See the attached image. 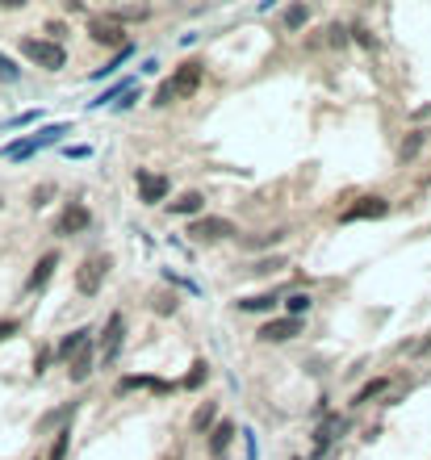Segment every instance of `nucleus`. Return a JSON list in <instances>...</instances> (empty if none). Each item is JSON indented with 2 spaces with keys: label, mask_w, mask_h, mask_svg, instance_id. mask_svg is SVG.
I'll use <instances>...</instances> for the list:
<instances>
[{
  "label": "nucleus",
  "mask_w": 431,
  "mask_h": 460,
  "mask_svg": "<svg viewBox=\"0 0 431 460\" xmlns=\"http://www.w3.org/2000/svg\"><path fill=\"white\" fill-rule=\"evenodd\" d=\"M71 414H76V402H71V406H63V410H54V414H47V418L38 422V431H50V427H59V422H63V418H71Z\"/></svg>",
  "instance_id": "25"
},
{
  "label": "nucleus",
  "mask_w": 431,
  "mask_h": 460,
  "mask_svg": "<svg viewBox=\"0 0 431 460\" xmlns=\"http://www.w3.org/2000/svg\"><path fill=\"white\" fill-rule=\"evenodd\" d=\"M0 80H4V84H17V80H21V71H17V63H13L8 54H0Z\"/></svg>",
  "instance_id": "26"
},
{
  "label": "nucleus",
  "mask_w": 431,
  "mask_h": 460,
  "mask_svg": "<svg viewBox=\"0 0 431 460\" xmlns=\"http://www.w3.org/2000/svg\"><path fill=\"white\" fill-rule=\"evenodd\" d=\"M205 209V197L201 192H185L180 201H172V214H185V218H197Z\"/></svg>",
  "instance_id": "17"
},
{
  "label": "nucleus",
  "mask_w": 431,
  "mask_h": 460,
  "mask_svg": "<svg viewBox=\"0 0 431 460\" xmlns=\"http://www.w3.org/2000/svg\"><path fill=\"white\" fill-rule=\"evenodd\" d=\"M281 238H285V234H281V230H272V234H260V238H247V247H277Z\"/></svg>",
  "instance_id": "29"
},
{
  "label": "nucleus",
  "mask_w": 431,
  "mask_h": 460,
  "mask_svg": "<svg viewBox=\"0 0 431 460\" xmlns=\"http://www.w3.org/2000/svg\"><path fill=\"white\" fill-rule=\"evenodd\" d=\"M214 427H218V402H205L201 410L192 414V431H197V435H209Z\"/></svg>",
  "instance_id": "15"
},
{
  "label": "nucleus",
  "mask_w": 431,
  "mask_h": 460,
  "mask_svg": "<svg viewBox=\"0 0 431 460\" xmlns=\"http://www.w3.org/2000/svg\"><path fill=\"white\" fill-rule=\"evenodd\" d=\"M54 268H59V255L54 251H47L38 264H34V272H30V280H25V293H38V289H47L50 276H54Z\"/></svg>",
  "instance_id": "12"
},
{
  "label": "nucleus",
  "mask_w": 431,
  "mask_h": 460,
  "mask_svg": "<svg viewBox=\"0 0 431 460\" xmlns=\"http://www.w3.org/2000/svg\"><path fill=\"white\" fill-rule=\"evenodd\" d=\"M117 389H122V393H126V389H163V381H155V376H122Z\"/></svg>",
  "instance_id": "23"
},
{
  "label": "nucleus",
  "mask_w": 431,
  "mask_h": 460,
  "mask_svg": "<svg viewBox=\"0 0 431 460\" xmlns=\"http://www.w3.org/2000/svg\"><path fill=\"white\" fill-rule=\"evenodd\" d=\"M134 184H139V201L143 205H159L163 197H168V176H159V172H146V168H139L134 172Z\"/></svg>",
  "instance_id": "7"
},
{
  "label": "nucleus",
  "mask_w": 431,
  "mask_h": 460,
  "mask_svg": "<svg viewBox=\"0 0 431 460\" xmlns=\"http://www.w3.org/2000/svg\"><path fill=\"white\" fill-rule=\"evenodd\" d=\"M293 335H301V318H277L268 326H260V339L264 343H289Z\"/></svg>",
  "instance_id": "11"
},
{
  "label": "nucleus",
  "mask_w": 431,
  "mask_h": 460,
  "mask_svg": "<svg viewBox=\"0 0 431 460\" xmlns=\"http://www.w3.org/2000/svg\"><path fill=\"white\" fill-rule=\"evenodd\" d=\"M93 222V214H88V205H80V201H71L63 214H59V222H54V234H80V230H88Z\"/></svg>",
  "instance_id": "10"
},
{
  "label": "nucleus",
  "mask_w": 431,
  "mask_h": 460,
  "mask_svg": "<svg viewBox=\"0 0 431 460\" xmlns=\"http://www.w3.org/2000/svg\"><path fill=\"white\" fill-rule=\"evenodd\" d=\"M59 134H67V126H50V130H42V134H34V138H21V142H8L0 155L4 159H25V155H34L38 146H50Z\"/></svg>",
  "instance_id": "6"
},
{
  "label": "nucleus",
  "mask_w": 431,
  "mask_h": 460,
  "mask_svg": "<svg viewBox=\"0 0 431 460\" xmlns=\"http://www.w3.org/2000/svg\"><path fill=\"white\" fill-rule=\"evenodd\" d=\"M176 96H172V84H159V92H155V105H172Z\"/></svg>",
  "instance_id": "30"
},
{
  "label": "nucleus",
  "mask_w": 431,
  "mask_h": 460,
  "mask_svg": "<svg viewBox=\"0 0 431 460\" xmlns=\"http://www.w3.org/2000/svg\"><path fill=\"white\" fill-rule=\"evenodd\" d=\"M117 17H126V21H143V17H146V8H122Z\"/></svg>",
  "instance_id": "31"
},
{
  "label": "nucleus",
  "mask_w": 431,
  "mask_h": 460,
  "mask_svg": "<svg viewBox=\"0 0 431 460\" xmlns=\"http://www.w3.org/2000/svg\"><path fill=\"white\" fill-rule=\"evenodd\" d=\"M423 142H427V130H410V138H406V142H402V151H398V155H402V163H406V159H415V155L423 151Z\"/></svg>",
  "instance_id": "19"
},
{
  "label": "nucleus",
  "mask_w": 431,
  "mask_h": 460,
  "mask_svg": "<svg viewBox=\"0 0 431 460\" xmlns=\"http://www.w3.org/2000/svg\"><path fill=\"white\" fill-rule=\"evenodd\" d=\"M88 34H93V42H100V46L126 50V34H122V25H117L113 17H93V21H88Z\"/></svg>",
  "instance_id": "9"
},
{
  "label": "nucleus",
  "mask_w": 431,
  "mask_h": 460,
  "mask_svg": "<svg viewBox=\"0 0 431 460\" xmlns=\"http://www.w3.org/2000/svg\"><path fill=\"white\" fill-rule=\"evenodd\" d=\"M310 293H289L285 297V318H301V314H310Z\"/></svg>",
  "instance_id": "18"
},
{
  "label": "nucleus",
  "mask_w": 431,
  "mask_h": 460,
  "mask_svg": "<svg viewBox=\"0 0 431 460\" xmlns=\"http://www.w3.org/2000/svg\"><path fill=\"white\" fill-rule=\"evenodd\" d=\"M293 460H301V456H293Z\"/></svg>",
  "instance_id": "33"
},
{
  "label": "nucleus",
  "mask_w": 431,
  "mask_h": 460,
  "mask_svg": "<svg viewBox=\"0 0 431 460\" xmlns=\"http://www.w3.org/2000/svg\"><path fill=\"white\" fill-rule=\"evenodd\" d=\"M306 21H310V8L306 4H289L285 8V30H301Z\"/></svg>",
  "instance_id": "21"
},
{
  "label": "nucleus",
  "mask_w": 431,
  "mask_h": 460,
  "mask_svg": "<svg viewBox=\"0 0 431 460\" xmlns=\"http://www.w3.org/2000/svg\"><path fill=\"white\" fill-rule=\"evenodd\" d=\"M189 234L197 238V243H214V238H231V234H239V230H235L231 218H205V214H201V218L189 226Z\"/></svg>",
  "instance_id": "8"
},
{
  "label": "nucleus",
  "mask_w": 431,
  "mask_h": 460,
  "mask_svg": "<svg viewBox=\"0 0 431 460\" xmlns=\"http://www.w3.org/2000/svg\"><path fill=\"white\" fill-rule=\"evenodd\" d=\"M67 444H71V431H59V435H54V448H50V460L67 456Z\"/></svg>",
  "instance_id": "28"
},
{
  "label": "nucleus",
  "mask_w": 431,
  "mask_h": 460,
  "mask_svg": "<svg viewBox=\"0 0 431 460\" xmlns=\"http://www.w3.org/2000/svg\"><path fill=\"white\" fill-rule=\"evenodd\" d=\"M93 360H96L93 343H88V347H84V352H80V356H76V360H71V368H67V372H71V381H76V385H80V381H88V376H93Z\"/></svg>",
  "instance_id": "16"
},
{
  "label": "nucleus",
  "mask_w": 431,
  "mask_h": 460,
  "mask_svg": "<svg viewBox=\"0 0 431 460\" xmlns=\"http://www.w3.org/2000/svg\"><path fill=\"white\" fill-rule=\"evenodd\" d=\"M339 435H343V418H327V422L318 427V452H323L331 439H339Z\"/></svg>",
  "instance_id": "20"
},
{
  "label": "nucleus",
  "mask_w": 431,
  "mask_h": 460,
  "mask_svg": "<svg viewBox=\"0 0 431 460\" xmlns=\"http://www.w3.org/2000/svg\"><path fill=\"white\" fill-rule=\"evenodd\" d=\"M205 376H209V364H205V360H197V364H192V372L185 376V389H197Z\"/></svg>",
  "instance_id": "27"
},
{
  "label": "nucleus",
  "mask_w": 431,
  "mask_h": 460,
  "mask_svg": "<svg viewBox=\"0 0 431 460\" xmlns=\"http://www.w3.org/2000/svg\"><path fill=\"white\" fill-rule=\"evenodd\" d=\"M13 335H17V322L4 318V322H0V339H13Z\"/></svg>",
  "instance_id": "32"
},
{
  "label": "nucleus",
  "mask_w": 431,
  "mask_h": 460,
  "mask_svg": "<svg viewBox=\"0 0 431 460\" xmlns=\"http://www.w3.org/2000/svg\"><path fill=\"white\" fill-rule=\"evenodd\" d=\"M105 272H109V255H88V260L80 264V272H76V289H80L84 297H96L100 284H105Z\"/></svg>",
  "instance_id": "2"
},
{
  "label": "nucleus",
  "mask_w": 431,
  "mask_h": 460,
  "mask_svg": "<svg viewBox=\"0 0 431 460\" xmlns=\"http://www.w3.org/2000/svg\"><path fill=\"white\" fill-rule=\"evenodd\" d=\"M231 439H235V422H226V418H222V422L209 431V456L222 460V456H226V448H231Z\"/></svg>",
  "instance_id": "14"
},
{
  "label": "nucleus",
  "mask_w": 431,
  "mask_h": 460,
  "mask_svg": "<svg viewBox=\"0 0 431 460\" xmlns=\"http://www.w3.org/2000/svg\"><path fill=\"white\" fill-rule=\"evenodd\" d=\"M385 214H389V201L373 192V197H356V205H347V209L339 214V222H377Z\"/></svg>",
  "instance_id": "5"
},
{
  "label": "nucleus",
  "mask_w": 431,
  "mask_h": 460,
  "mask_svg": "<svg viewBox=\"0 0 431 460\" xmlns=\"http://www.w3.org/2000/svg\"><path fill=\"white\" fill-rule=\"evenodd\" d=\"M21 54H25L30 63L47 67V71L67 67V50H63V42H47V38H21Z\"/></svg>",
  "instance_id": "1"
},
{
  "label": "nucleus",
  "mask_w": 431,
  "mask_h": 460,
  "mask_svg": "<svg viewBox=\"0 0 431 460\" xmlns=\"http://www.w3.org/2000/svg\"><path fill=\"white\" fill-rule=\"evenodd\" d=\"M385 385H389V381H385V376H377V381H369V385H364V389H360V393H356V406H360V402H373V398H377V393H385Z\"/></svg>",
  "instance_id": "24"
},
{
  "label": "nucleus",
  "mask_w": 431,
  "mask_h": 460,
  "mask_svg": "<svg viewBox=\"0 0 431 460\" xmlns=\"http://www.w3.org/2000/svg\"><path fill=\"white\" fill-rule=\"evenodd\" d=\"M201 80H205V63H197V59H189V63H180L176 71H172V96L176 100H185V96H192V92L201 88Z\"/></svg>",
  "instance_id": "3"
},
{
  "label": "nucleus",
  "mask_w": 431,
  "mask_h": 460,
  "mask_svg": "<svg viewBox=\"0 0 431 460\" xmlns=\"http://www.w3.org/2000/svg\"><path fill=\"white\" fill-rule=\"evenodd\" d=\"M122 339H126V318H122V314H109L105 335H100V343H96V356H100L105 364H113V360L122 356Z\"/></svg>",
  "instance_id": "4"
},
{
  "label": "nucleus",
  "mask_w": 431,
  "mask_h": 460,
  "mask_svg": "<svg viewBox=\"0 0 431 460\" xmlns=\"http://www.w3.org/2000/svg\"><path fill=\"white\" fill-rule=\"evenodd\" d=\"M272 306H277V297H272V293H260V297L239 301V310H247V314H260V310H272Z\"/></svg>",
  "instance_id": "22"
},
{
  "label": "nucleus",
  "mask_w": 431,
  "mask_h": 460,
  "mask_svg": "<svg viewBox=\"0 0 431 460\" xmlns=\"http://www.w3.org/2000/svg\"><path fill=\"white\" fill-rule=\"evenodd\" d=\"M88 335H93V330H84V326H80V330H71V335H63V343H59V360H67V364H71V360H76V356L93 343Z\"/></svg>",
  "instance_id": "13"
}]
</instances>
